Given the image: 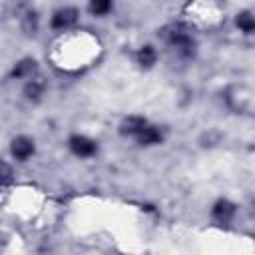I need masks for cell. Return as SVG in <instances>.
I'll list each match as a JSON object with an SVG mask.
<instances>
[{"instance_id":"obj_8","label":"cell","mask_w":255,"mask_h":255,"mask_svg":"<svg viewBox=\"0 0 255 255\" xmlns=\"http://www.w3.org/2000/svg\"><path fill=\"white\" fill-rule=\"evenodd\" d=\"M135 139H137L139 145H155V143H161V141H163V133H161V129H159L157 126L147 124V126L135 135Z\"/></svg>"},{"instance_id":"obj_10","label":"cell","mask_w":255,"mask_h":255,"mask_svg":"<svg viewBox=\"0 0 255 255\" xmlns=\"http://www.w3.org/2000/svg\"><path fill=\"white\" fill-rule=\"evenodd\" d=\"M36 74V60H32V58H24V60H20L14 68H12V72H10V76L12 78H16V80H20V78H32Z\"/></svg>"},{"instance_id":"obj_1","label":"cell","mask_w":255,"mask_h":255,"mask_svg":"<svg viewBox=\"0 0 255 255\" xmlns=\"http://www.w3.org/2000/svg\"><path fill=\"white\" fill-rule=\"evenodd\" d=\"M165 42L169 48H173L181 58H193L195 54V40L189 32L187 26L183 24H173L165 30Z\"/></svg>"},{"instance_id":"obj_13","label":"cell","mask_w":255,"mask_h":255,"mask_svg":"<svg viewBox=\"0 0 255 255\" xmlns=\"http://www.w3.org/2000/svg\"><path fill=\"white\" fill-rule=\"evenodd\" d=\"M112 8H114V4H112L110 0H94V2H90V6H88V10H90L94 16H106L108 12H112Z\"/></svg>"},{"instance_id":"obj_4","label":"cell","mask_w":255,"mask_h":255,"mask_svg":"<svg viewBox=\"0 0 255 255\" xmlns=\"http://www.w3.org/2000/svg\"><path fill=\"white\" fill-rule=\"evenodd\" d=\"M34 151H36V143H34V139L28 137V135H18V137H14L12 143H10V153H12L16 159H20V161H26L28 157H32Z\"/></svg>"},{"instance_id":"obj_2","label":"cell","mask_w":255,"mask_h":255,"mask_svg":"<svg viewBox=\"0 0 255 255\" xmlns=\"http://www.w3.org/2000/svg\"><path fill=\"white\" fill-rule=\"evenodd\" d=\"M78 16H80V10L74 8V6H62L58 8L54 14H52V20H50V26L58 32H66L70 30L72 26H76L78 22Z\"/></svg>"},{"instance_id":"obj_11","label":"cell","mask_w":255,"mask_h":255,"mask_svg":"<svg viewBox=\"0 0 255 255\" xmlns=\"http://www.w3.org/2000/svg\"><path fill=\"white\" fill-rule=\"evenodd\" d=\"M135 60H137V64H139L141 68H151V66L157 62V52H155V48H153L151 44H145V46H141V48L137 50Z\"/></svg>"},{"instance_id":"obj_15","label":"cell","mask_w":255,"mask_h":255,"mask_svg":"<svg viewBox=\"0 0 255 255\" xmlns=\"http://www.w3.org/2000/svg\"><path fill=\"white\" fill-rule=\"evenodd\" d=\"M12 181V167L8 163H0V185H8Z\"/></svg>"},{"instance_id":"obj_7","label":"cell","mask_w":255,"mask_h":255,"mask_svg":"<svg viewBox=\"0 0 255 255\" xmlns=\"http://www.w3.org/2000/svg\"><path fill=\"white\" fill-rule=\"evenodd\" d=\"M145 126H147V120H145V118H141V116H128V118L120 124V133H122V135L135 137Z\"/></svg>"},{"instance_id":"obj_6","label":"cell","mask_w":255,"mask_h":255,"mask_svg":"<svg viewBox=\"0 0 255 255\" xmlns=\"http://www.w3.org/2000/svg\"><path fill=\"white\" fill-rule=\"evenodd\" d=\"M235 213H237V207H235V203L229 201V199H219V201H215V205H213V209H211L213 219L219 221V223H229V221L235 217Z\"/></svg>"},{"instance_id":"obj_3","label":"cell","mask_w":255,"mask_h":255,"mask_svg":"<svg viewBox=\"0 0 255 255\" xmlns=\"http://www.w3.org/2000/svg\"><path fill=\"white\" fill-rule=\"evenodd\" d=\"M70 149H72V153L74 155H78V157H92V155H96V151H98V143L92 139V137H88V135H72L70 137Z\"/></svg>"},{"instance_id":"obj_14","label":"cell","mask_w":255,"mask_h":255,"mask_svg":"<svg viewBox=\"0 0 255 255\" xmlns=\"http://www.w3.org/2000/svg\"><path fill=\"white\" fill-rule=\"evenodd\" d=\"M24 30L28 34H36V30H38V12L36 10H28L24 14Z\"/></svg>"},{"instance_id":"obj_5","label":"cell","mask_w":255,"mask_h":255,"mask_svg":"<svg viewBox=\"0 0 255 255\" xmlns=\"http://www.w3.org/2000/svg\"><path fill=\"white\" fill-rule=\"evenodd\" d=\"M227 100V106L233 110V112H247L251 108V96L245 88H233L227 92L225 96Z\"/></svg>"},{"instance_id":"obj_9","label":"cell","mask_w":255,"mask_h":255,"mask_svg":"<svg viewBox=\"0 0 255 255\" xmlns=\"http://www.w3.org/2000/svg\"><path fill=\"white\" fill-rule=\"evenodd\" d=\"M44 92H46V82L40 76H32L24 86V96H26V100H32V102L40 100L44 96Z\"/></svg>"},{"instance_id":"obj_12","label":"cell","mask_w":255,"mask_h":255,"mask_svg":"<svg viewBox=\"0 0 255 255\" xmlns=\"http://www.w3.org/2000/svg\"><path fill=\"white\" fill-rule=\"evenodd\" d=\"M235 24H237V28H239L243 34H253V30H255V18H253V14H251L249 10L239 12V14L235 16Z\"/></svg>"}]
</instances>
